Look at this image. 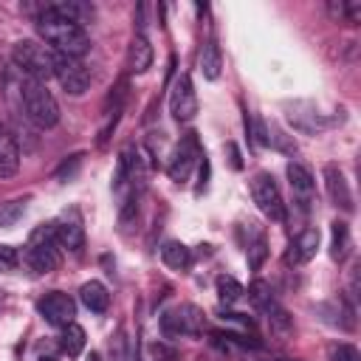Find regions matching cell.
I'll list each match as a JSON object with an SVG mask.
<instances>
[{
    "instance_id": "27",
    "label": "cell",
    "mask_w": 361,
    "mask_h": 361,
    "mask_svg": "<svg viewBox=\"0 0 361 361\" xmlns=\"http://www.w3.org/2000/svg\"><path fill=\"white\" fill-rule=\"evenodd\" d=\"M214 288H217V299H220V305H237L240 299H243V293H245V288L234 279V276H228V274H220L217 276V282H214Z\"/></svg>"
},
{
    "instance_id": "19",
    "label": "cell",
    "mask_w": 361,
    "mask_h": 361,
    "mask_svg": "<svg viewBox=\"0 0 361 361\" xmlns=\"http://www.w3.org/2000/svg\"><path fill=\"white\" fill-rule=\"evenodd\" d=\"M79 302L90 310V313H104L110 307V290L104 288V282L90 279L79 288Z\"/></svg>"
},
{
    "instance_id": "11",
    "label": "cell",
    "mask_w": 361,
    "mask_h": 361,
    "mask_svg": "<svg viewBox=\"0 0 361 361\" xmlns=\"http://www.w3.org/2000/svg\"><path fill=\"white\" fill-rule=\"evenodd\" d=\"M37 310H39V316H42L48 324H54V327H68V324L73 322V316H76V302H73L68 293H62V290H51V293H45V296L37 302Z\"/></svg>"
},
{
    "instance_id": "26",
    "label": "cell",
    "mask_w": 361,
    "mask_h": 361,
    "mask_svg": "<svg viewBox=\"0 0 361 361\" xmlns=\"http://www.w3.org/2000/svg\"><path fill=\"white\" fill-rule=\"evenodd\" d=\"M85 330L76 324V322H71L68 327H62V336H59V347H62V353L68 355V358H76L82 350H85Z\"/></svg>"
},
{
    "instance_id": "41",
    "label": "cell",
    "mask_w": 361,
    "mask_h": 361,
    "mask_svg": "<svg viewBox=\"0 0 361 361\" xmlns=\"http://www.w3.org/2000/svg\"><path fill=\"white\" fill-rule=\"evenodd\" d=\"M279 361H296V358H279Z\"/></svg>"
},
{
    "instance_id": "24",
    "label": "cell",
    "mask_w": 361,
    "mask_h": 361,
    "mask_svg": "<svg viewBox=\"0 0 361 361\" xmlns=\"http://www.w3.org/2000/svg\"><path fill=\"white\" fill-rule=\"evenodd\" d=\"M288 118H290V124H293V130H299V133H319V130H324L327 127V121L322 118V113L319 110H313L310 104H307V113H299L296 107H290V113H288Z\"/></svg>"
},
{
    "instance_id": "38",
    "label": "cell",
    "mask_w": 361,
    "mask_h": 361,
    "mask_svg": "<svg viewBox=\"0 0 361 361\" xmlns=\"http://www.w3.org/2000/svg\"><path fill=\"white\" fill-rule=\"evenodd\" d=\"M220 319L226 322H234V324H240V327H254V322L251 319H245V313H228V310H220Z\"/></svg>"
},
{
    "instance_id": "28",
    "label": "cell",
    "mask_w": 361,
    "mask_h": 361,
    "mask_svg": "<svg viewBox=\"0 0 361 361\" xmlns=\"http://www.w3.org/2000/svg\"><path fill=\"white\" fill-rule=\"evenodd\" d=\"M28 209V197H14V200H6L0 203V228H11Z\"/></svg>"
},
{
    "instance_id": "37",
    "label": "cell",
    "mask_w": 361,
    "mask_h": 361,
    "mask_svg": "<svg viewBox=\"0 0 361 361\" xmlns=\"http://www.w3.org/2000/svg\"><path fill=\"white\" fill-rule=\"evenodd\" d=\"M226 152H228V164H231V169H243V158H240V149H237V144L234 141H228L226 144Z\"/></svg>"
},
{
    "instance_id": "4",
    "label": "cell",
    "mask_w": 361,
    "mask_h": 361,
    "mask_svg": "<svg viewBox=\"0 0 361 361\" xmlns=\"http://www.w3.org/2000/svg\"><path fill=\"white\" fill-rule=\"evenodd\" d=\"M23 259L28 262V268L34 274H51L59 268V243L54 237V228L51 223L48 226H37L25 243V251H23Z\"/></svg>"
},
{
    "instance_id": "29",
    "label": "cell",
    "mask_w": 361,
    "mask_h": 361,
    "mask_svg": "<svg viewBox=\"0 0 361 361\" xmlns=\"http://www.w3.org/2000/svg\"><path fill=\"white\" fill-rule=\"evenodd\" d=\"M245 133H248V141H251L257 149L268 147V124H265L259 116L245 113Z\"/></svg>"
},
{
    "instance_id": "12",
    "label": "cell",
    "mask_w": 361,
    "mask_h": 361,
    "mask_svg": "<svg viewBox=\"0 0 361 361\" xmlns=\"http://www.w3.org/2000/svg\"><path fill=\"white\" fill-rule=\"evenodd\" d=\"M169 113L175 116V121H192L197 113V96H195V85L189 73H180L172 85L169 93Z\"/></svg>"
},
{
    "instance_id": "7",
    "label": "cell",
    "mask_w": 361,
    "mask_h": 361,
    "mask_svg": "<svg viewBox=\"0 0 361 361\" xmlns=\"http://www.w3.org/2000/svg\"><path fill=\"white\" fill-rule=\"evenodd\" d=\"M251 197L257 203V209L271 217V220H285V203H282V195H279V186L274 180V175L268 172H257L251 178Z\"/></svg>"
},
{
    "instance_id": "36",
    "label": "cell",
    "mask_w": 361,
    "mask_h": 361,
    "mask_svg": "<svg viewBox=\"0 0 361 361\" xmlns=\"http://www.w3.org/2000/svg\"><path fill=\"white\" fill-rule=\"evenodd\" d=\"M206 189H209V158H206V152H203V158H200V183H197L195 195H203Z\"/></svg>"
},
{
    "instance_id": "21",
    "label": "cell",
    "mask_w": 361,
    "mask_h": 361,
    "mask_svg": "<svg viewBox=\"0 0 361 361\" xmlns=\"http://www.w3.org/2000/svg\"><path fill=\"white\" fill-rule=\"evenodd\" d=\"M161 259H164V265H169L172 271H186V268L192 265V251H189L183 243H178V240H166V243L161 245Z\"/></svg>"
},
{
    "instance_id": "16",
    "label": "cell",
    "mask_w": 361,
    "mask_h": 361,
    "mask_svg": "<svg viewBox=\"0 0 361 361\" xmlns=\"http://www.w3.org/2000/svg\"><path fill=\"white\" fill-rule=\"evenodd\" d=\"M51 6V11H56L59 17H65V20H71V23H76V25H87V23H93V17H96V8H93V3H87V0H56V3H48Z\"/></svg>"
},
{
    "instance_id": "13",
    "label": "cell",
    "mask_w": 361,
    "mask_h": 361,
    "mask_svg": "<svg viewBox=\"0 0 361 361\" xmlns=\"http://www.w3.org/2000/svg\"><path fill=\"white\" fill-rule=\"evenodd\" d=\"M322 175H324V189H327L330 203L338 206L341 212H353V192H350V183H347L344 172L338 169V164H324Z\"/></svg>"
},
{
    "instance_id": "6",
    "label": "cell",
    "mask_w": 361,
    "mask_h": 361,
    "mask_svg": "<svg viewBox=\"0 0 361 361\" xmlns=\"http://www.w3.org/2000/svg\"><path fill=\"white\" fill-rule=\"evenodd\" d=\"M200 158H203V147L197 141V133H186L178 141V147L172 149L169 161H166V175L175 183H186L189 175H192V169L200 164Z\"/></svg>"
},
{
    "instance_id": "2",
    "label": "cell",
    "mask_w": 361,
    "mask_h": 361,
    "mask_svg": "<svg viewBox=\"0 0 361 361\" xmlns=\"http://www.w3.org/2000/svg\"><path fill=\"white\" fill-rule=\"evenodd\" d=\"M20 99H23V116L37 130H51L59 124V104H56L54 93L45 87V82H37V79L23 73Z\"/></svg>"
},
{
    "instance_id": "22",
    "label": "cell",
    "mask_w": 361,
    "mask_h": 361,
    "mask_svg": "<svg viewBox=\"0 0 361 361\" xmlns=\"http://www.w3.org/2000/svg\"><path fill=\"white\" fill-rule=\"evenodd\" d=\"M220 68H223L220 45H217L214 37H209L206 45H203V51H200V71H203V76H206L209 82H214V79L220 76Z\"/></svg>"
},
{
    "instance_id": "25",
    "label": "cell",
    "mask_w": 361,
    "mask_h": 361,
    "mask_svg": "<svg viewBox=\"0 0 361 361\" xmlns=\"http://www.w3.org/2000/svg\"><path fill=\"white\" fill-rule=\"evenodd\" d=\"M262 313H265V319H268V324H271V333H276L279 338H285V336L293 333V316H290L279 302H271Z\"/></svg>"
},
{
    "instance_id": "39",
    "label": "cell",
    "mask_w": 361,
    "mask_h": 361,
    "mask_svg": "<svg viewBox=\"0 0 361 361\" xmlns=\"http://www.w3.org/2000/svg\"><path fill=\"white\" fill-rule=\"evenodd\" d=\"M87 361H102V358H99V353H90V355H87Z\"/></svg>"
},
{
    "instance_id": "30",
    "label": "cell",
    "mask_w": 361,
    "mask_h": 361,
    "mask_svg": "<svg viewBox=\"0 0 361 361\" xmlns=\"http://www.w3.org/2000/svg\"><path fill=\"white\" fill-rule=\"evenodd\" d=\"M248 299L254 302L257 310H265L271 302H276V296H274V290H271V285H268L265 279H254V282L248 285Z\"/></svg>"
},
{
    "instance_id": "9",
    "label": "cell",
    "mask_w": 361,
    "mask_h": 361,
    "mask_svg": "<svg viewBox=\"0 0 361 361\" xmlns=\"http://www.w3.org/2000/svg\"><path fill=\"white\" fill-rule=\"evenodd\" d=\"M285 175H288V186L293 192V203L302 209V212H310L313 203H316V180L310 175L307 166H302L299 161H290L285 166Z\"/></svg>"
},
{
    "instance_id": "3",
    "label": "cell",
    "mask_w": 361,
    "mask_h": 361,
    "mask_svg": "<svg viewBox=\"0 0 361 361\" xmlns=\"http://www.w3.org/2000/svg\"><path fill=\"white\" fill-rule=\"evenodd\" d=\"M11 62H14V68L20 73H25V76H31L37 82H48L54 76V68H56V54L45 42L20 39L11 48Z\"/></svg>"
},
{
    "instance_id": "23",
    "label": "cell",
    "mask_w": 361,
    "mask_h": 361,
    "mask_svg": "<svg viewBox=\"0 0 361 361\" xmlns=\"http://www.w3.org/2000/svg\"><path fill=\"white\" fill-rule=\"evenodd\" d=\"M327 14L336 23L358 25V20H361V0H330L327 3Z\"/></svg>"
},
{
    "instance_id": "14",
    "label": "cell",
    "mask_w": 361,
    "mask_h": 361,
    "mask_svg": "<svg viewBox=\"0 0 361 361\" xmlns=\"http://www.w3.org/2000/svg\"><path fill=\"white\" fill-rule=\"evenodd\" d=\"M319 243H322L319 228H313V226L310 228H302L290 240V245L285 251V265H305V262H310L316 257V251H319Z\"/></svg>"
},
{
    "instance_id": "32",
    "label": "cell",
    "mask_w": 361,
    "mask_h": 361,
    "mask_svg": "<svg viewBox=\"0 0 361 361\" xmlns=\"http://www.w3.org/2000/svg\"><path fill=\"white\" fill-rule=\"evenodd\" d=\"M20 265V251L8 243H0V274H8Z\"/></svg>"
},
{
    "instance_id": "35",
    "label": "cell",
    "mask_w": 361,
    "mask_h": 361,
    "mask_svg": "<svg viewBox=\"0 0 361 361\" xmlns=\"http://www.w3.org/2000/svg\"><path fill=\"white\" fill-rule=\"evenodd\" d=\"M82 164V152H76V155H71V161H65L59 169H56V178L59 180H68V178H73V172H76V166Z\"/></svg>"
},
{
    "instance_id": "31",
    "label": "cell",
    "mask_w": 361,
    "mask_h": 361,
    "mask_svg": "<svg viewBox=\"0 0 361 361\" xmlns=\"http://www.w3.org/2000/svg\"><path fill=\"white\" fill-rule=\"evenodd\" d=\"M268 147H274V149H279V152H288V155H293V152H296L293 138H290L288 133H282L276 124H271V127H268Z\"/></svg>"
},
{
    "instance_id": "40",
    "label": "cell",
    "mask_w": 361,
    "mask_h": 361,
    "mask_svg": "<svg viewBox=\"0 0 361 361\" xmlns=\"http://www.w3.org/2000/svg\"><path fill=\"white\" fill-rule=\"evenodd\" d=\"M37 361H54V358H48V355H42V358H37Z\"/></svg>"
},
{
    "instance_id": "33",
    "label": "cell",
    "mask_w": 361,
    "mask_h": 361,
    "mask_svg": "<svg viewBox=\"0 0 361 361\" xmlns=\"http://www.w3.org/2000/svg\"><path fill=\"white\" fill-rule=\"evenodd\" d=\"M330 361H361V353H358V347L341 341V344L330 347Z\"/></svg>"
},
{
    "instance_id": "5",
    "label": "cell",
    "mask_w": 361,
    "mask_h": 361,
    "mask_svg": "<svg viewBox=\"0 0 361 361\" xmlns=\"http://www.w3.org/2000/svg\"><path fill=\"white\" fill-rule=\"evenodd\" d=\"M158 327L164 338H180V336H203L206 330V316L197 305H175L172 310H164L158 319Z\"/></svg>"
},
{
    "instance_id": "34",
    "label": "cell",
    "mask_w": 361,
    "mask_h": 361,
    "mask_svg": "<svg viewBox=\"0 0 361 361\" xmlns=\"http://www.w3.org/2000/svg\"><path fill=\"white\" fill-rule=\"evenodd\" d=\"M149 353H152L155 361H180L178 350H175L172 344H164V341H155V344L149 347Z\"/></svg>"
},
{
    "instance_id": "10",
    "label": "cell",
    "mask_w": 361,
    "mask_h": 361,
    "mask_svg": "<svg viewBox=\"0 0 361 361\" xmlns=\"http://www.w3.org/2000/svg\"><path fill=\"white\" fill-rule=\"evenodd\" d=\"M51 228H54V237H56L59 248H68V251H73V254H79V251L85 248V226H82V217H79L76 209L62 212V214L51 223Z\"/></svg>"
},
{
    "instance_id": "15",
    "label": "cell",
    "mask_w": 361,
    "mask_h": 361,
    "mask_svg": "<svg viewBox=\"0 0 361 361\" xmlns=\"http://www.w3.org/2000/svg\"><path fill=\"white\" fill-rule=\"evenodd\" d=\"M20 169V141H17V133L0 121V180L6 178H14Z\"/></svg>"
},
{
    "instance_id": "8",
    "label": "cell",
    "mask_w": 361,
    "mask_h": 361,
    "mask_svg": "<svg viewBox=\"0 0 361 361\" xmlns=\"http://www.w3.org/2000/svg\"><path fill=\"white\" fill-rule=\"evenodd\" d=\"M54 76L59 79L62 90L71 93V96H82L90 87V68L82 59H73V56H56Z\"/></svg>"
},
{
    "instance_id": "20",
    "label": "cell",
    "mask_w": 361,
    "mask_h": 361,
    "mask_svg": "<svg viewBox=\"0 0 361 361\" xmlns=\"http://www.w3.org/2000/svg\"><path fill=\"white\" fill-rule=\"evenodd\" d=\"M350 226L344 220H333L330 223V257L336 262H344L350 254Z\"/></svg>"
},
{
    "instance_id": "18",
    "label": "cell",
    "mask_w": 361,
    "mask_h": 361,
    "mask_svg": "<svg viewBox=\"0 0 361 361\" xmlns=\"http://www.w3.org/2000/svg\"><path fill=\"white\" fill-rule=\"evenodd\" d=\"M152 65V45L147 39V34H138L130 39V48H127V71L130 73H144L147 68Z\"/></svg>"
},
{
    "instance_id": "17",
    "label": "cell",
    "mask_w": 361,
    "mask_h": 361,
    "mask_svg": "<svg viewBox=\"0 0 361 361\" xmlns=\"http://www.w3.org/2000/svg\"><path fill=\"white\" fill-rule=\"evenodd\" d=\"M268 259V237L257 223H248V240H245V262L251 271H259Z\"/></svg>"
},
{
    "instance_id": "1",
    "label": "cell",
    "mask_w": 361,
    "mask_h": 361,
    "mask_svg": "<svg viewBox=\"0 0 361 361\" xmlns=\"http://www.w3.org/2000/svg\"><path fill=\"white\" fill-rule=\"evenodd\" d=\"M37 31L42 37V42L56 54V56H73L82 59L90 51V37L82 25L59 17L56 11H51V6H45L37 14Z\"/></svg>"
}]
</instances>
